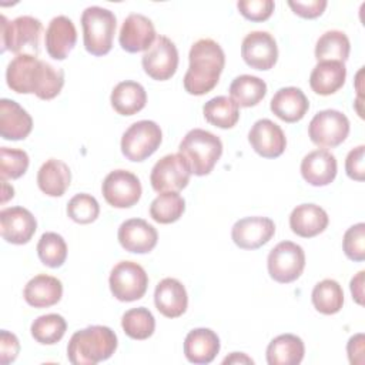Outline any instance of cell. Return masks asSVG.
Instances as JSON below:
<instances>
[{"instance_id":"cell-1","label":"cell","mask_w":365,"mask_h":365,"mask_svg":"<svg viewBox=\"0 0 365 365\" xmlns=\"http://www.w3.org/2000/svg\"><path fill=\"white\" fill-rule=\"evenodd\" d=\"M6 81L19 94H36L40 100H51L64 86V71L37 56L20 54L9 63Z\"/></svg>"},{"instance_id":"cell-2","label":"cell","mask_w":365,"mask_h":365,"mask_svg":"<svg viewBox=\"0 0 365 365\" xmlns=\"http://www.w3.org/2000/svg\"><path fill=\"white\" fill-rule=\"evenodd\" d=\"M190 66L182 84L188 94L204 96L218 83L225 66V54L221 46L211 38L195 41L188 54Z\"/></svg>"},{"instance_id":"cell-3","label":"cell","mask_w":365,"mask_h":365,"mask_svg":"<svg viewBox=\"0 0 365 365\" xmlns=\"http://www.w3.org/2000/svg\"><path fill=\"white\" fill-rule=\"evenodd\" d=\"M115 332L106 325H90L76 331L67 345V358L74 365H96L117 349Z\"/></svg>"},{"instance_id":"cell-4","label":"cell","mask_w":365,"mask_h":365,"mask_svg":"<svg viewBox=\"0 0 365 365\" xmlns=\"http://www.w3.org/2000/svg\"><path fill=\"white\" fill-rule=\"evenodd\" d=\"M178 153L188 161L191 173L202 177L212 171L222 154V143L215 134L202 130H190L180 143Z\"/></svg>"},{"instance_id":"cell-5","label":"cell","mask_w":365,"mask_h":365,"mask_svg":"<svg viewBox=\"0 0 365 365\" xmlns=\"http://www.w3.org/2000/svg\"><path fill=\"white\" fill-rule=\"evenodd\" d=\"M43 34V24L33 16H19L9 21L1 16V53L11 51L16 56L40 53V38Z\"/></svg>"},{"instance_id":"cell-6","label":"cell","mask_w":365,"mask_h":365,"mask_svg":"<svg viewBox=\"0 0 365 365\" xmlns=\"http://www.w3.org/2000/svg\"><path fill=\"white\" fill-rule=\"evenodd\" d=\"M83 41L86 50L93 56H106L113 47L117 19L108 9L90 6L81 14Z\"/></svg>"},{"instance_id":"cell-7","label":"cell","mask_w":365,"mask_h":365,"mask_svg":"<svg viewBox=\"0 0 365 365\" xmlns=\"http://www.w3.org/2000/svg\"><path fill=\"white\" fill-rule=\"evenodd\" d=\"M163 141L160 125L151 120L133 123L121 137L123 155L134 163H140L153 155Z\"/></svg>"},{"instance_id":"cell-8","label":"cell","mask_w":365,"mask_h":365,"mask_svg":"<svg viewBox=\"0 0 365 365\" xmlns=\"http://www.w3.org/2000/svg\"><path fill=\"white\" fill-rule=\"evenodd\" d=\"M111 294L121 302H133L144 297L148 287L145 269L134 261H120L108 278Z\"/></svg>"},{"instance_id":"cell-9","label":"cell","mask_w":365,"mask_h":365,"mask_svg":"<svg viewBox=\"0 0 365 365\" xmlns=\"http://www.w3.org/2000/svg\"><path fill=\"white\" fill-rule=\"evenodd\" d=\"M267 267L274 281L279 284L294 282L305 268V252L301 245L292 241H281L269 251Z\"/></svg>"},{"instance_id":"cell-10","label":"cell","mask_w":365,"mask_h":365,"mask_svg":"<svg viewBox=\"0 0 365 365\" xmlns=\"http://www.w3.org/2000/svg\"><path fill=\"white\" fill-rule=\"evenodd\" d=\"M349 134V120L338 110L318 111L308 125L311 141L324 148H334L342 144Z\"/></svg>"},{"instance_id":"cell-11","label":"cell","mask_w":365,"mask_h":365,"mask_svg":"<svg viewBox=\"0 0 365 365\" xmlns=\"http://www.w3.org/2000/svg\"><path fill=\"white\" fill-rule=\"evenodd\" d=\"M191 168L182 154H167L160 158L150 174V182L157 192H178L188 185Z\"/></svg>"},{"instance_id":"cell-12","label":"cell","mask_w":365,"mask_h":365,"mask_svg":"<svg viewBox=\"0 0 365 365\" xmlns=\"http://www.w3.org/2000/svg\"><path fill=\"white\" fill-rule=\"evenodd\" d=\"M104 200L115 208H130L141 198V182L135 174L127 170L108 173L101 185Z\"/></svg>"},{"instance_id":"cell-13","label":"cell","mask_w":365,"mask_h":365,"mask_svg":"<svg viewBox=\"0 0 365 365\" xmlns=\"http://www.w3.org/2000/svg\"><path fill=\"white\" fill-rule=\"evenodd\" d=\"M143 68L148 77L157 81L171 78L178 67V50L165 36H157L151 47L143 54Z\"/></svg>"},{"instance_id":"cell-14","label":"cell","mask_w":365,"mask_h":365,"mask_svg":"<svg viewBox=\"0 0 365 365\" xmlns=\"http://www.w3.org/2000/svg\"><path fill=\"white\" fill-rule=\"evenodd\" d=\"M242 60L254 70L265 71L275 66L278 60V46L268 31H251L241 43Z\"/></svg>"},{"instance_id":"cell-15","label":"cell","mask_w":365,"mask_h":365,"mask_svg":"<svg viewBox=\"0 0 365 365\" xmlns=\"http://www.w3.org/2000/svg\"><path fill=\"white\" fill-rule=\"evenodd\" d=\"M275 234V224L268 217L254 215L238 220L231 230L234 244L242 250H257Z\"/></svg>"},{"instance_id":"cell-16","label":"cell","mask_w":365,"mask_h":365,"mask_svg":"<svg viewBox=\"0 0 365 365\" xmlns=\"http://www.w3.org/2000/svg\"><path fill=\"white\" fill-rule=\"evenodd\" d=\"M36 230L37 221L27 208L16 205L0 211V232L4 241L16 245L27 244Z\"/></svg>"},{"instance_id":"cell-17","label":"cell","mask_w":365,"mask_h":365,"mask_svg":"<svg viewBox=\"0 0 365 365\" xmlns=\"http://www.w3.org/2000/svg\"><path fill=\"white\" fill-rule=\"evenodd\" d=\"M157 34L153 21L140 13H131L123 21L118 41L127 53L147 51L154 43Z\"/></svg>"},{"instance_id":"cell-18","label":"cell","mask_w":365,"mask_h":365,"mask_svg":"<svg viewBox=\"0 0 365 365\" xmlns=\"http://www.w3.org/2000/svg\"><path fill=\"white\" fill-rule=\"evenodd\" d=\"M248 141L252 150L264 158H277L287 147L282 128L268 118H261L252 124L248 133Z\"/></svg>"},{"instance_id":"cell-19","label":"cell","mask_w":365,"mask_h":365,"mask_svg":"<svg viewBox=\"0 0 365 365\" xmlns=\"http://www.w3.org/2000/svg\"><path fill=\"white\" fill-rule=\"evenodd\" d=\"M120 245L134 254H147L154 250L158 241L157 230L143 218L125 220L118 228Z\"/></svg>"},{"instance_id":"cell-20","label":"cell","mask_w":365,"mask_h":365,"mask_svg":"<svg viewBox=\"0 0 365 365\" xmlns=\"http://www.w3.org/2000/svg\"><path fill=\"white\" fill-rule=\"evenodd\" d=\"M76 41L77 30L71 19L67 16H57L50 20L44 34V44L51 58L64 60L74 48Z\"/></svg>"},{"instance_id":"cell-21","label":"cell","mask_w":365,"mask_h":365,"mask_svg":"<svg viewBox=\"0 0 365 365\" xmlns=\"http://www.w3.org/2000/svg\"><path fill=\"white\" fill-rule=\"evenodd\" d=\"M336 170L338 165L335 155L324 148L308 153L301 161V175L314 187L331 184L336 177Z\"/></svg>"},{"instance_id":"cell-22","label":"cell","mask_w":365,"mask_h":365,"mask_svg":"<svg viewBox=\"0 0 365 365\" xmlns=\"http://www.w3.org/2000/svg\"><path fill=\"white\" fill-rule=\"evenodd\" d=\"M33 130L31 115L14 100H0V135L4 140H24Z\"/></svg>"},{"instance_id":"cell-23","label":"cell","mask_w":365,"mask_h":365,"mask_svg":"<svg viewBox=\"0 0 365 365\" xmlns=\"http://www.w3.org/2000/svg\"><path fill=\"white\" fill-rule=\"evenodd\" d=\"M154 304L160 314L167 318H178L187 311V289L175 278L161 279L154 291Z\"/></svg>"},{"instance_id":"cell-24","label":"cell","mask_w":365,"mask_h":365,"mask_svg":"<svg viewBox=\"0 0 365 365\" xmlns=\"http://www.w3.org/2000/svg\"><path fill=\"white\" fill-rule=\"evenodd\" d=\"M220 338L210 328L191 329L184 339V355L191 364H210L220 352Z\"/></svg>"},{"instance_id":"cell-25","label":"cell","mask_w":365,"mask_h":365,"mask_svg":"<svg viewBox=\"0 0 365 365\" xmlns=\"http://www.w3.org/2000/svg\"><path fill=\"white\" fill-rule=\"evenodd\" d=\"M271 111L285 123H297L304 118L309 108V101L298 87L279 88L269 104Z\"/></svg>"},{"instance_id":"cell-26","label":"cell","mask_w":365,"mask_h":365,"mask_svg":"<svg viewBox=\"0 0 365 365\" xmlns=\"http://www.w3.org/2000/svg\"><path fill=\"white\" fill-rule=\"evenodd\" d=\"M328 222L327 211L317 204H299L289 215L291 231L302 238H312L324 232Z\"/></svg>"},{"instance_id":"cell-27","label":"cell","mask_w":365,"mask_h":365,"mask_svg":"<svg viewBox=\"0 0 365 365\" xmlns=\"http://www.w3.org/2000/svg\"><path fill=\"white\" fill-rule=\"evenodd\" d=\"M24 301L34 308H48L56 305L63 297V284L58 278L38 274L33 277L23 289Z\"/></svg>"},{"instance_id":"cell-28","label":"cell","mask_w":365,"mask_h":365,"mask_svg":"<svg viewBox=\"0 0 365 365\" xmlns=\"http://www.w3.org/2000/svg\"><path fill=\"white\" fill-rule=\"evenodd\" d=\"M346 67L341 61H318L309 76V86L319 96L336 93L345 83Z\"/></svg>"},{"instance_id":"cell-29","label":"cell","mask_w":365,"mask_h":365,"mask_svg":"<svg viewBox=\"0 0 365 365\" xmlns=\"http://www.w3.org/2000/svg\"><path fill=\"white\" fill-rule=\"evenodd\" d=\"M71 171L68 165L57 158H50L38 168V188L48 197H61L70 187Z\"/></svg>"},{"instance_id":"cell-30","label":"cell","mask_w":365,"mask_h":365,"mask_svg":"<svg viewBox=\"0 0 365 365\" xmlns=\"http://www.w3.org/2000/svg\"><path fill=\"white\" fill-rule=\"evenodd\" d=\"M305 345L294 334L275 336L267 346V362L269 365H298L302 362Z\"/></svg>"},{"instance_id":"cell-31","label":"cell","mask_w":365,"mask_h":365,"mask_svg":"<svg viewBox=\"0 0 365 365\" xmlns=\"http://www.w3.org/2000/svg\"><path fill=\"white\" fill-rule=\"evenodd\" d=\"M110 101L118 114L134 115L145 107L147 93L140 83L125 80L113 88Z\"/></svg>"},{"instance_id":"cell-32","label":"cell","mask_w":365,"mask_h":365,"mask_svg":"<svg viewBox=\"0 0 365 365\" xmlns=\"http://www.w3.org/2000/svg\"><path fill=\"white\" fill-rule=\"evenodd\" d=\"M265 81L251 74L238 76L230 84V96L238 107H254L265 97Z\"/></svg>"},{"instance_id":"cell-33","label":"cell","mask_w":365,"mask_h":365,"mask_svg":"<svg viewBox=\"0 0 365 365\" xmlns=\"http://www.w3.org/2000/svg\"><path fill=\"white\" fill-rule=\"evenodd\" d=\"M204 118L218 128H232L240 120L238 104L227 96H217L202 107Z\"/></svg>"},{"instance_id":"cell-34","label":"cell","mask_w":365,"mask_h":365,"mask_svg":"<svg viewBox=\"0 0 365 365\" xmlns=\"http://www.w3.org/2000/svg\"><path fill=\"white\" fill-rule=\"evenodd\" d=\"M351 43L348 36L341 30L325 31L315 44V58L318 61H341L349 57Z\"/></svg>"},{"instance_id":"cell-35","label":"cell","mask_w":365,"mask_h":365,"mask_svg":"<svg viewBox=\"0 0 365 365\" xmlns=\"http://www.w3.org/2000/svg\"><path fill=\"white\" fill-rule=\"evenodd\" d=\"M315 309L324 315H334L344 305V291L341 285L331 278L319 281L311 294Z\"/></svg>"},{"instance_id":"cell-36","label":"cell","mask_w":365,"mask_h":365,"mask_svg":"<svg viewBox=\"0 0 365 365\" xmlns=\"http://www.w3.org/2000/svg\"><path fill=\"white\" fill-rule=\"evenodd\" d=\"M185 211V201L178 192H160L151 205L150 215L155 222L171 224L181 218Z\"/></svg>"},{"instance_id":"cell-37","label":"cell","mask_w":365,"mask_h":365,"mask_svg":"<svg viewBox=\"0 0 365 365\" xmlns=\"http://www.w3.org/2000/svg\"><path fill=\"white\" fill-rule=\"evenodd\" d=\"M67 322L60 314H46L37 317L31 324V336L41 345L57 344L66 334Z\"/></svg>"},{"instance_id":"cell-38","label":"cell","mask_w":365,"mask_h":365,"mask_svg":"<svg viewBox=\"0 0 365 365\" xmlns=\"http://www.w3.org/2000/svg\"><path fill=\"white\" fill-rule=\"evenodd\" d=\"M121 327L127 336L143 341L154 334L155 319L151 311L144 307L131 308L124 312L121 318Z\"/></svg>"},{"instance_id":"cell-39","label":"cell","mask_w":365,"mask_h":365,"mask_svg":"<svg viewBox=\"0 0 365 365\" xmlns=\"http://www.w3.org/2000/svg\"><path fill=\"white\" fill-rule=\"evenodd\" d=\"M37 255L46 267L58 268L66 262L67 244L60 234L44 232L37 242Z\"/></svg>"},{"instance_id":"cell-40","label":"cell","mask_w":365,"mask_h":365,"mask_svg":"<svg viewBox=\"0 0 365 365\" xmlns=\"http://www.w3.org/2000/svg\"><path fill=\"white\" fill-rule=\"evenodd\" d=\"M98 214H100L98 201L87 192L76 194L67 202V215L77 224L94 222Z\"/></svg>"},{"instance_id":"cell-41","label":"cell","mask_w":365,"mask_h":365,"mask_svg":"<svg viewBox=\"0 0 365 365\" xmlns=\"http://www.w3.org/2000/svg\"><path fill=\"white\" fill-rule=\"evenodd\" d=\"M29 155L20 148H0V177L1 180L20 178L29 168Z\"/></svg>"},{"instance_id":"cell-42","label":"cell","mask_w":365,"mask_h":365,"mask_svg":"<svg viewBox=\"0 0 365 365\" xmlns=\"http://www.w3.org/2000/svg\"><path fill=\"white\" fill-rule=\"evenodd\" d=\"M342 250L345 255L355 262L365 259V224L358 222L349 227L342 238Z\"/></svg>"},{"instance_id":"cell-43","label":"cell","mask_w":365,"mask_h":365,"mask_svg":"<svg viewBox=\"0 0 365 365\" xmlns=\"http://www.w3.org/2000/svg\"><path fill=\"white\" fill-rule=\"evenodd\" d=\"M237 7L242 17L251 21H265L271 17L275 3L272 0H240Z\"/></svg>"},{"instance_id":"cell-44","label":"cell","mask_w":365,"mask_h":365,"mask_svg":"<svg viewBox=\"0 0 365 365\" xmlns=\"http://www.w3.org/2000/svg\"><path fill=\"white\" fill-rule=\"evenodd\" d=\"M364 153L365 145H358L352 148L345 160V171L346 175L355 181H364L365 175V165H364Z\"/></svg>"},{"instance_id":"cell-45","label":"cell","mask_w":365,"mask_h":365,"mask_svg":"<svg viewBox=\"0 0 365 365\" xmlns=\"http://www.w3.org/2000/svg\"><path fill=\"white\" fill-rule=\"evenodd\" d=\"M20 352V342L17 336L6 329L0 332V362L7 365L13 362Z\"/></svg>"},{"instance_id":"cell-46","label":"cell","mask_w":365,"mask_h":365,"mask_svg":"<svg viewBox=\"0 0 365 365\" xmlns=\"http://www.w3.org/2000/svg\"><path fill=\"white\" fill-rule=\"evenodd\" d=\"M288 6L295 14L304 19L319 17L325 7L328 6L327 0H308V1H288Z\"/></svg>"},{"instance_id":"cell-47","label":"cell","mask_w":365,"mask_h":365,"mask_svg":"<svg viewBox=\"0 0 365 365\" xmlns=\"http://www.w3.org/2000/svg\"><path fill=\"white\" fill-rule=\"evenodd\" d=\"M346 352L351 364H364V334H355L346 344Z\"/></svg>"},{"instance_id":"cell-48","label":"cell","mask_w":365,"mask_h":365,"mask_svg":"<svg viewBox=\"0 0 365 365\" xmlns=\"http://www.w3.org/2000/svg\"><path fill=\"white\" fill-rule=\"evenodd\" d=\"M364 274L365 271H359L355 277H352L349 284L352 298L359 305H364Z\"/></svg>"},{"instance_id":"cell-49","label":"cell","mask_w":365,"mask_h":365,"mask_svg":"<svg viewBox=\"0 0 365 365\" xmlns=\"http://www.w3.org/2000/svg\"><path fill=\"white\" fill-rule=\"evenodd\" d=\"M224 365L227 364H254V359H251L250 356H247L244 352H232L230 356L224 358L222 361Z\"/></svg>"},{"instance_id":"cell-50","label":"cell","mask_w":365,"mask_h":365,"mask_svg":"<svg viewBox=\"0 0 365 365\" xmlns=\"http://www.w3.org/2000/svg\"><path fill=\"white\" fill-rule=\"evenodd\" d=\"M1 182H3V197H1V201L6 202L9 198L14 197V190H13L11 185H9L6 182V180H1Z\"/></svg>"}]
</instances>
